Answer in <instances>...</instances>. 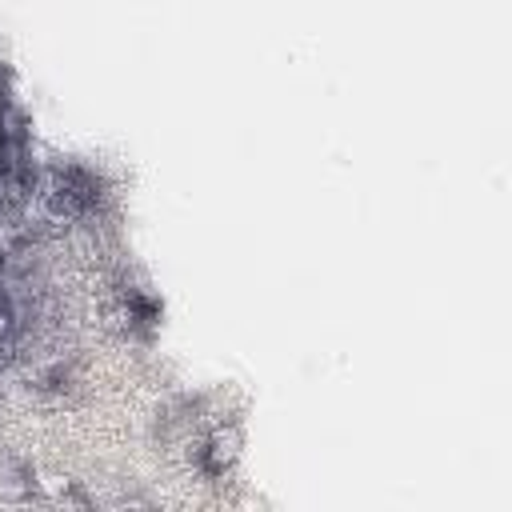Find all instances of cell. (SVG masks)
Instances as JSON below:
<instances>
[{
	"label": "cell",
	"instance_id": "cell-1",
	"mask_svg": "<svg viewBox=\"0 0 512 512\" xmlns=\"http://www.w3.org/2000/svg\"><path fill=\"white\" fill-rule=\"evenodd\" d=\"M232 456H236V436L232 432H216L208 440V448H204V468L208 472H224L232 464Z\"/></svg>",
	"mask_w": 512,
	"mask_h": 512
}]
</instances>
